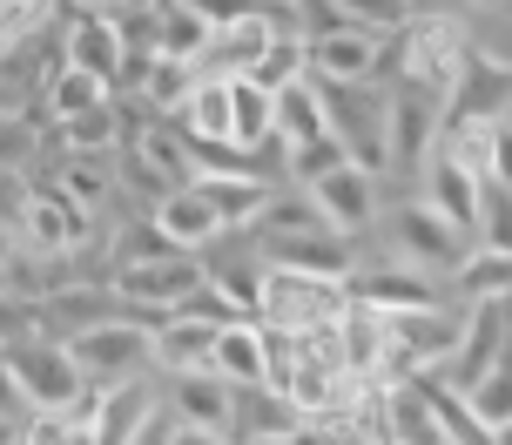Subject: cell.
I'll return each instance as SVG.
<instances>
[{"instance_id":"1","label":"cell","mask_w":512,"mask_h":445,"mask_svg":"<svg viewBox=\"0 0 512 445\" xmlns=\"http://www.w3.org/2000/svg\"><path fill=\"white\" fill-rule=\"evenodd\" d=\"M384 61L398 68V81H411V88H425V95L445 102L452 81L465 75V61H472V34L452 14H405L398 34H384Z\"/></svg>"},{"instance_id":"2","label":"cell","mask_w":512,"mask_h":445,"mask_svg":"<svg viewBox=\"0 0 512 445\" xmlns=\"http://www.w3.org/2000/svg\"><path fill=\"white\" fill-rule=\"evenodd\" d=\"M351 297H344V277H324V270H297V263H270L263 257V284H256L250 317L270 324V331H324L337 324Z\"/></svg>"},{"instance_id":"3","label":"cell","mask_w":512,"mask_h":445,"mask_svg":"<svg viewBox=\"0 0 512 445\" xmlns=\"http://www.w3.org/2000/svg\"><path fill=\"white\" fill-rule=\"evenodd\" d=\"M68 351V365L88 378V385H108V378H135V371H149V317L142 311H108L95 324H81L75 338H61Z\"/></svg>"},{"instance_id":"4","label":"cell","mask_w":512,"mask_h":445,"mask_svg":"<svg viewBox=\"0 0 512 445\" xmlns=\"http://www.w3.org/2000/svg\"><path fill=\"white\" fill-rule=\"evenodd\" d=\"M486 365H506V290L465 297V311L452 317V344H445V358L432 365V378L465 385V378H479Z\"/></svg>"},{"instance_id":"5","label":"cell","mask_w":512,"mask_h":445,"mask_svg":"<svg viewBox=\"0 0 512 445\" xmlns=\"http://www.w3.org/2000/svg\"><path fill=\"white\" fill-rule=\"evenodd\" d=\"M14 236H21V257H75L95 236V210L68 203L61 189H21Z\"/></svg>"},{"instance_id":"6","label":"cell","mask_w":512,"mask_h":445,"mask_svg":"<svg viewBox=\"0 0 512 445\" xmlns=\"http://www.w3.org/2000/svg\"><path fill=\"white\" fill-rule=\"evenodd\" d=\"M196 277H203V257L196 250H162V257H122L115 277H108V290H115V304L155 317V311H169Z\"/></svg>"},{"instance_id":"7","label":"cell","mask_w":512,"mask_h":445,"mask_svg":"<svg viewBox=\"0 0 512 445\" xmlns=\"http://www.w3.org/2000/svg\"><path fill=\"white\" fill-rule=\"evenodd\" d=\"M465 243H472V236H465L452 216H438L425 196H411V203L391 210V257L398 263H418V270L445 277V270L465 257Z\"/></svg>"},{"instance_id":"8","label":"cell","mask_w":512,"mask_h":445,"mask_svg":"<svg viewBox=\"0 0 512 445\" xmlns=\"http://www.w3.org/2000/svg\"><path fill=\"white\" fill-rule=\"evenodd\" d=\"M317 203V216H324V230H337V236H358V230H371V216H378V176L364 169V162H331L324 176H310V183H297Z\"/></svg>"},{"instance_id":"9","label":"cell","mask_w":512,"mask_h":445,"mask_svg":"<svg viewBox=\"0 0 512 445\" xmlns=\"http://www.w3.org/2000/svg\"><path fill=\"white\" fill-rule=\"evenodd\" d=\"M344 290L358 297V304H371V311L384 317H405V311H432V304H445L438 297V277L432 270H418V263H398V257H384V263H351L344 270Z\"/></svg>"},{"instance_id":"10","label":"cell","mask_w":512,"mask_h":445,"mask_svg":"<svg viewBox=\"0 0 512 445\" xmlns=\"http://www.w3.org/2000/svg\"><path fill=\"white\" fill-rule=\"evenodd\" d=\"M384 68V34H364V27L337 21L324 34H304V75L310 81H371Z\"/></svg>"},{"instance_id":"11","label":"cell","mask_w":512,"mask_h":445,"mask_svg":"<svg viewBox=\"0 0 512 445\" xmlns=\"http://www.w3.org/2000/svg\"><path fill=\"white\" fill-rule=\"evenodd\" d=\"M169 412L182 425H196L203 439H230L236 425V385H223L209 365H189V371H169Z\"/></svg>"},{"instance_id":"12","label":"cell","mask_w":512,"mask_h":445,"mask_svg":"<svg viewBox=\"0 0 512 445\" xmlns=\"http://www.w3.org/2000/svg\"><path fill=\"white\" fill-rule=\"evenodd\" d=\"M149 223L169 236L176 250H196V257H203V250H216V243L230 236V230H223V216L203 203V189H196V183L162 189V196H155V216H149Z\"/></svg>"},{"instance_id":"13","label":"cell","mask_w":512,"mask_h":445,"mask_svg":"<svg viewBox=\"0 0 512 445\" xmlns=\"http://www.w3.org/2000/svg\"><path fill=\"white\" fill-rule=\"evenodd\" d=\"M317 135H331L324 88L310 75H290L283 88H270V142L277 149H297V142H317Z\"/></svg>"},{"instance_id":"14","label":"cell","mask_w":512,"mask_h":445,"mask_svg":"<svg viewBox=\"0 0 512 445\" xmlns=\"http://www.w3.org/2000/svg\"><path fill=\"white\" fill-rule=\"evenodd\" d=\"M223 385H236V392H256L263 385V324H256L250 311L243 317H223L216 324V338H209V358H203Z\"/></svg>"},{"instance_id":"15","label":"cell","mask_w":512,"mask_h":445,"mask_svg":"<svg viewBox=\"0 0 512 445\" xmlns=\"http://www.w3.org/2000/svg\"><path fill=\"white\" fill-rule=\"evenodd\" d=\"M128 169L142 176V183L162 196V189H176L196 176V156H189V135L176 129H162V122H149V129H135L128 135Z\"/></svg>"},{"instance_id":"16","label":"cell","mask_w":512,"mask_h":445,"mask_svg":"<svg viewBox=\"0 0 512 445\" xmlns=\"http://www.w3.org/2000/svg\"><path fill=\"white\" fill-rule=\"evenodd\" d=\"M189 183L203 189L209 210L223 216V230H250V216L263 210V196H270V183L256 176L250 162H230V169H196Z\"/></svg>"},{"instance_id":"17","label":"cell","mask_w":512,"mask_h":445,"mask_svg":"<svg viewBox=\"0 0 512 445\" xmlns=\"http://www.w3.org/2000/svg\"><path fill=\"white\" fill-rule=\"evenodd\" d=\"M122 27H115V14H102V7H75V27H68V48H61V61H75V68H88V75H102L108 88H115V68H122Z\"/></svg>"},{"instance_id":"18","label":"cell","mask_w":512,"mask_h":445,"mask_svg":"<svg viewBox=\"0 0 512 445\" xmlns=\"http://www.w3.org/2000/svg\"><path fill=\"white\" fill-rule=\"evenodd\" d=\"M115 135H122V108H115V95L95 102V108H81V115H61V122H54L61 156H108Z\"/></svg>"},{"instance_id":"19","label":"cell","mask_w":512,"mask_h":445,"mask_svg":"<svg viewBox=\"0 0 512 445\" xmlns=\"http://www.w3.org/2000/svg\"><path fill=\"white\" fill-rule=\"evenodd\" d=\"M452 392H459V398H465V412L479 419L486 445H492V439H506V425H512V378H506V365H486L479 378H465V385H452Z\"/></svg>"},{"instance_id":"20","label":"cell","mask_w":512,"mask_h":445,"mask_svg":"<svg viewBox=\"0 0 512 445\" xmlns=\"http://www.w3.org/2000/svg\"><path fill=\"white\" fill-rule=\"evenodd\" d=\"M230 142L236 149H270V88H256L250 75H230Z\"/></svg>"},{"instance_id":"21","label":"cell","mask_w":512,"mask_h":445,"mask_svg":"<svg viewBox=\"0 0 512 445\" xmlns=\"http://www.w3.org/2000/svg\"><path fill=\"white\" fill-rule=\"evenodd\" d=\"M41 95H48V115L61 122V115H81V108H95V102H108L115 88H108L102 75H88V68H75V61H61L48 81H41Z\"/></svg>"},{"instance_id":"22","label":"cell","mask_w":512,"mask_h":445,"mask_svg":"<svg viewBox=\"0 0 512 445\" xmlns=\"http://www.w3.org/2000/svg\"><path fill=\"white\" fill-rule=\"evenodd\" d=\"M243 75H250L256 88H283L290 75H304V34H297V27H290V21L277 14V34L263 41V54H256Z\"/></svg>"},{"instance_id":"23","label":"cell","mask_w":512,"mask_h":445,"mask_svg":"<svg viewBox=\"0 0 512 445\" xmlns=\"http://www.w3.org/2000/svg\"><path fill=\"white\" fill-rule=\"evenodd\" d=\"M459 297H492V290H506V250L499 243H465V257L445 270Z\"/></svg>"},{"instance_id":"24","label":"cell","mask_w":512,"mask_h":445,"mask_svg":"<svg viewBox=\"0 0 512 445\" xmlns=\"http://www.w3.org/2000/svg\"><path fill=\"white\" fill-rule=\"evenodd\" d=\"M209 41V21H196L189 7H155V54H176V61H196Z\"/></svg>"},{"instance_id":"25","label":"cell","mask_w":512,"mask_h":445,"mask_svg":"<svg viewBox=\"0 0 512 445\" xmlns=\"http://www.w3.org/2000/svg\"><path fill=\"white\" fill-rule=\"evenodd\" d=\"M61 0H0V54H21L27 41H41Z\"/></svg>"},{"instance_id":"26","label":"cell","mask_w":512,"mask_h":445,"mask_svg":"<svg viewBox=\"0 0 512 445\" xmlns=\"http://www.w3.org/2000/svg\"><path fill=\"white\" fill-rule=\"evenodd\" d=\"M54 189H61L68 203H81V210H102V203H108V169H102V156H68Z\"/></svg>"},{"instance_id":"27","label":"cell","mask_w":512,"mask_h":445,"mask_svg":"<svg viewBox=\"0 0 512 445\" xmlns=\"http://www.w3.org/2000/svg\"><path fill=\"white\" fill-rule=\"evenodd\" d=\"M337 14L351 27H364V34H398L411 14V0H337Z\"/></svg>"},{"instance_id":"28","label":"cell","mask_w":512,"mask_h":445,"mask_svg":"<svg viewBox=\"0 0 512 445\" xmlns=\"http://www.w3.org/2000/svg\"><path fill=\"white\" fill-rule=\"evenodd\" d=\"M34 412V398L21 392V378L7 365V344H0V432H21V419Z\"/></svg>"},{"instance_id":"29","label":"cell","mask_w":512,"mask_h":445,"mask_svg":"<svg viewBox=\"0 0 512 445\" xmlns=\"http://www.w3.org/2000/svg\"><path fill=\"white\" fill-rule=\"evenodd\" d=\"M176 7H189V14H196V21H209V27H223V21H236V14L277 7V0H176Z\"/></svg>"},{"instance_id":"30","label":"cell","mask_w":512,"mask_h":445,"mask_svg":"<svg viewBox=\"0 0 512 445\" xmlns=\"http://www.w3.org/2000/svg\"><path fill=\"white\" fill-rule=\"evenodd\" d=\"M162 250H176V243L155 230V223H142V230H128V236H122V257H162Z\"/></svg>"},{"instance_id":"31","label":"cell","mask_w":512,"mask_h":445,"mask_svg":"<svg viewBox=\"0 0 512 445\" xmlns=\"http://www.w3.org/2000/svg\"><path fill=\"white\" fill-rule=\"evenodd\" d=\"M0 257H7V263L21 257V236H14V216H0Z\"/></svg>"},{"instance_id":"32","label":"cell","mask_w":512,"mask_h":445,"mask_svg":"<svg viewBox=\"0 0 512 445\" xmlns=\"http://www.w3.org/2000/svg\"><path fill=\"white\" fill-rule=\"evenodd\" d=\"M7 297H14V263L0 257V304H7Z\"/></svg>"}]
</instances>
